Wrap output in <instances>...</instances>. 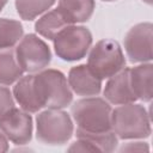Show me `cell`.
I'll return each mask as SVG.
<instances>
[{
    "mask_svg": "<svg viewBox=\"0 0 153 153\" xmlns=\"http://www.w3.org/2000/svg\"><path fill=\"white\" fill-rule=\"evenodd\" d=\"M111 129L121 140L146 139L152 133L151 115L135 102L118 105L111 112Z\"/></svg>",
    "mask_w": 153,
    "mask_h": 153,
    "instance_id": "obj_1",
    "label": "cell"
},
{
    "mask_svg": "<svg viewBox=\"0 0 153 153\" xmlns=\"http://www.w3.org/2000/svg\"><path fill=\"white\" fill-rule=\"evenodd\" d=\"M33 87L42 108L65 109L73 100V92L66 75L54 68H44L33 74Z\"/></svg>",
    "mask_w": 153,
    "mask_h": 153,
    "instance_id": "obj_2",
    "label": "cell"
},
{
    "mask_svg": "<svg viewBox=\"0 0 153 153\" xmlns=\"http://www.w3.org/2000/svg\"><path fill=\"white\" fill-rule=\"evenodd\" d=\"M111 112L110 103L97 96L84 97L74 102L71 108V115L76 128L92 133L112 130Z\"/></svg>",
    "mask_w": 153,
    "mask_h": 153,
    "instance_id": "obj_3",
    "label": "cell"
},
{
    "mask_svg": "<svg viewBox=\"0 0 153 153\" xmlns=\"http://www.w3.org/2000/svg\"><path fill=\"white\" fill-rule=\"evenodd\" d=\"M74 133L71 116L63 109H45L36 117V139L48 146L67 143Z\"/></svg>",
    "mask_w": 153,
    "mask_h": 153,
    "instance_id": "obj_4",
    "label": "cell"
},
{
    "mask_svg": "<svg viewBox=\"0 0 153 153\" xmlns=\"http://www.w3.org/2000/svg\"><path fill=\"white\" fill-rule=\"evenodd\" d=\"M88 51L87 67L100 80L111 78L126 67L123 50L115 39H100Z\"/></svg>",
    "mask_w": 153,
    "mask_h": 153,
    "instance_id": "obj_5",
    "label": "cell"
},
{
    "mask_svg": "<svg viewBox=\"0 0 153 153\" xmlns=\"http://www.w3.org/2000/svg\"><path fill=\"white\" fill-rule=\"evenodd\" d=\"M54 50L57 57L67 62L84 59L91 45L92 33L82 25H68L54 39Z\"/></svg>",
    "mask_w": 153,
    "mask_h": 153,
    "instance_id": "obj_6",
    "label": "cell"
},
{
    "mask_svg": "<svg viewBox=\"0 0 153 153\" xmlns=\"http://www.w3.org/2000/svg\"><path fill=\"white\" fill-rule=\"evenodd\" d=\"M16 56L22 69L35 74L47 68L51 61V51L48 44L35 33L23 36L16 45Z\"/></svg>",
    "mask_w": 153,
    "mask_h": 153,
    "instance_id": "obj_7",
    "label": "cell"
},
{
    "mask_svg": "<svg viewBox=\"0 0 153 153\" xmlns=\"http://www.w3.org/2000/svg\"><path fill=\"white\" fill-rule=\"evenodd\" d=\"M152 38L153 24L149 22L139 23L128 30L123 39V45L130 62L145 63L152 61Z\"/></svg>",
    "mask_w": 153,
    "mask_h": 153,
    "instance_id": "obj_8",
    "label": "cell"
},
{
    "mask_svg": "<svg viewBox=\"0 0 153 153\" xmlns=\"http://www.w3.org/2000/svg\"><path fill=\"white\" fill-rule=\"evenodd\" d=\"M0 130L12 143L24 146L32 139V117L23 109L13 108L0 120Z\"/></svg>",
    "mask_w": 153,
    "mask_h": 153,
    "instance_id": "obj_9",
    "label": "cell"
},
{
    "mask_svg": "<svg viewBox=\"0 0 153 153\" xmlns=\"http://www.w3.org/2000/svg\"><path fill=\"white\" fill-rule=\"evenodd\" d=\"M103 96L108 103L114 105H122L137 100L130 85L129 68L124 67L117 74L108 79L103 90Z\"/></svg>",
    "mask_w": 153,
    "mask_h": 153,
    "instance_id": "obj_10",
    "label": "cell"
},
{
    "mask_svg": "<svg viewBox=\"0 0 153 153\" xmlns=\"http://www.w3.org/2000/svg\"><path fill=\"white\" fill-rule=\"evenodd\" d=\"M68 85L73 93L81 97L98 96L102 91V81L96 76L87 65H78L69 69L67 76Z\"/></svg>",
    "mask_w": 153,
    "mask_h": 153,
    "instance_id": "obj_11",
    "label": "cell"
},
{
    "mask_svg": "<svg viewBox=\"0 0 153 153\" xmlns=\"http://www.w3.org/2000/svg\"><path fill=\"white\" fill-rule=\"evenodd\" d=\"M129 79L136 98L151 102L153 97V65L145 62L129 68Z\"/></svg>",
    "mask_w": 153,
    "mask_h": 153,
    "instance_id": "obj_12",
    "label": "cell"
},
{
    "mask_svg": "<svg viewBox=\"0 0 153 153\" xmlns=\"http://www.w3.org/2000/svg\"><path fill=\"white\" fill-rule=\"evenodd\" d=\"M13 97L14 100L19 104L20 109L29 114H36L43 108L39 104L35 87H33V74H27L20 76L13 86Z\"/></svg>",
    "mask_w": 153,
    "mask_h": 153,
    "instance_id": "obj_13",
    "label": "cell"
},
{
    "mask_svg": "<svg viewBox=\"0 0 153 153\" xmlns=\"http://www.w3.org/2000/svg\"><path fill=\"white\" fill-rule=\"evenodd\" d=\"M68 25L72 24L56 7L51 11H47L37 19V22L35 23V31L39 36L53 41Z\"/></svg>",
    "mask_w": 153,
    "mask_h": 153,
    "instance_id": "obj_14",
    "label": "cell"
},
{
    "mask_svg": "<svg viewBox=\"0 0 153 153\" xmlns=\"http://www.w3.org/2000/svg\"><path fill=\"white\" fill-rule=\"evenodd\" d=\"M57 8L73 25L87 22L96 8L94 0H59Z\"/></svg>",
    "mask_w": 153,
    "mask_h": 153,
    "instance_id": "obj_15",
    "label": "cell"
},
{
    "mask_svg": "<svg viewBox=\"0 0 153 153\" xmlns=\"http://www.w3.org/2000/svg\"><path fill=\"white\" fill-rule=\"evenodd\" d=\"M24 71L18 63L16 51L13 48L0 49V85L10 86L14 84Z\"/></svg>",
    "mask_w": 153,
    "mask_h": 153,
    "instance_id": "obj_16",
    "label": "cell"
},
{
    "mask_svg": "<svg viewBox=\"0 0 153 153\" xmlns=\"http://www.w3.org/2000/svg\"><path fill=\"white\" fill-rule=\"evenodd\" d=\"M75 136L78 139H82L87 141L91 146L96 148L97 152H114L117 149L118 145V137L112 130L108 131H100V133H92V131H85L81 129L75 130Z\"/></svg>",
    "mask_w": 153,
    "mask_h": 153,
    "instance_id": "obj_17",
    "label": "cell"
},
{
    "mask_svg": "<svg viewBox=\"0 0 153 153\" xmlns=\"http://www.w3.org/2000/svg\"><path fill=\"white\" fill-rule=\"evenodd\" d=\"M24 36V27L19 20L0 18V49L14 48Z\"/></svg>",
    "mask_w": 153,
    "mask_h": 153,
    "instance_id": "obj_18",
    "label": "cell"
},
{
    "mask_svg": "<svg viewBox=\"0 0 153 153\" xmlns=\"http://www.w3.org/2000/svg\"><path fill=\"white\" fill-rule=\"evenodd\" d=\"M55 2L56 0H16L14 6L22 19L31 22L45 13Z\"/></svg>",
    "mask_w": 153,
    "mask_h": 153,
    "instance_id": "obj_19",
    "label": "cell"
},
{
    "mask_svg": "<svg viewBox=\"0 0 153 153\" xmlns=\"http://www.w3.org/2000/svg\"><path fill=\"white\" fill-rule=\"evenodd\" d=\"M16 108V100L12 91L5 85H0V120Z\"/></svg>",
    "mask_w": 153,
    "mask_h": 153,
    "instance_id": "obj_20",
    "label": "cell"
},
{
    "mask_svg": "<svg viewBox=\"0 0 153 153\" xmlns=\"http://www.w3.org/2000/svg\"><path fill=\"white\" fill-rule=\"evenodd\" d=\"M120 152H143V151H149V147L147 142L142 141H135V142H127L122 147L118 148Z\"/></svg>",
    "mask_w": 153,
    "mask_h": 153,
    "instance_id": "obj_21",
    "label": "cell"
},
{
    "mask_svg": "<svg viewBox=\"0 0 153 153\" xmlns=\"http://www.w3.org/2000/svg\"><path fill=\"white\" fill-rule=\"evenodd\" d=\"M8 149H10V147H8V140L5 136V134L0 130V153L7 152Z\"/></svg>",
    "mask_w": 153,
    "mask_h": 153,
    "instance_id": "obj_22",
    "label": "cell"
},
{
    "mask_svg": "<svg viewBox=\"0 0 153 153\" xmlns=\"http://www.w3.org/2000/svg\"><path fill=\"white\" fill-rule=\"evenodd\" d=\"M6 4H7V0H0V12L2 11V8L5 7Z\"/></svg>",
    "mask_w": 153,
    "mask_h": 153,
    "instance_id": "obj_23",
    "label": "cell"
},
{
    "mask_svg": "<svg viewBox=\"0 0 153 153\" xmlns=\"http://www.w3.org/2000/svg\"><path fill=\"white\" fill-rule=\"evenodd\" d=\"M142 1H145V2H147L148 5H151V4H152V0H142Z\"/></svg>",
    "mask_w": 153,
    "mask_h": 153,
    "instance_id": "obj_24",
    "label": "cell"
},
{
    "mask_svg": "<svg viewBox=\"0 0 153 153\" xmlns=\"http://www.w3.org/2000/svg\"><path fill=\"white\" fill-rule=\"evenodd\" d=\"M102 1H105V2H112V1H117V0H102Z\"/></svg>",
    "mask_w": 153,
    "mask_h": 153,
    "instance_id": "obj_25",
    "label": "cell"
}]
</instances>
